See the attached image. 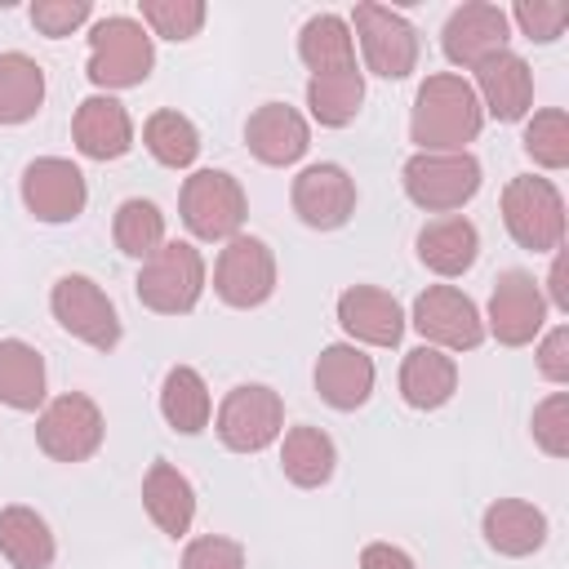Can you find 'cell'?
Here are the masks:
<instances>
[{
  "label": "cell",
  "instance_id": "cell-10",
  "mask_svg": "<svg viewBox=\"0 0 569 569\" xmlns=\"http://www.w3.org/2000/svg\"><path fill=\"white\" fill-rule=\"evenodd\" d=\"M356 36H360V53L365 67L382 80H405L418 67V31L409 27L405 13L387 9V4H356Z\"/></svg>",
  "mask_w": 569,
  "mask_h": 569
},
{
  "label": "cell",
  "instance_id": "cell-38",
  "mask_svg": "<svg viewBox=\"0 0 569 569\" xmlns=\"http://www.w3.org/2000/svg\"><path fill=\"white\" fill-rule=\"evenodd\" d=\"M511 18H516V27H520L529 40H538V44L560 40L565 27H569V9H565V4H551V0H520V4L511 9Z\"/></svg>",
  "mask_w": 569,
  "mask_h": 569
},
{
  "label": "cell",
  "instance_id": "cell-6",
  "mask_svg": "<svg viewBox=\"0 0 569 569\" xmlns=\"http://www.w3.org/2000/svg\"><path fill=\"white\" fill-rule=\"evenodd\" d=\"M178 209H182V222L196 240H231V236H240V222H244L249 204H244V187H240L236 173L196 169L182 182Z\"/></svg>",
  "mask_w": 569,
  "mask_h": 569
},
{
  "label": "cell",
  "instance_id": "cell-16",
  "mask_svg": "<svg viewBox=\"0 0 569 569\" xmlns=\"http://www.w3.org/2000/svg\"><path fill=\"white\" fill-rule=\"evenodd\" d=\"M293 213L311 227V231H338L351 213H356V182L342 164H307L293 178Z\"/></svg>",
  "mask_w": 569,
  "mask_h": 569
},
{
  "label": "cell",
  "instance_id": "cell-34",
  "mask_svg": "<svg viewBox=\"0 0 569 569\" xmlns=\"http://www.w3.org/2000/svg\"><path fill=\"white\" fill-rule=\"evenodd\" d=\"M142 142L151 151V160H160L164 169H187L196 156H200V133L196 124L182 116V111H156L147 124H142Z\"/></svg>",
  "mask_w": 569,
  "mask_h": 569
},
{
  "label": "cell",
  "instance_id": "cell-37",
  "mask_svg": "<svg viewBox=\"0 0 569 569\" xmlns=\"http://www.w3.org/2000/svg\"><path fill=\"white\" fill-rule=\"evenodd\" d=\"M533 440L551 458H569V396L556 391L533 409Z\"/></svg>",
  "mask_w": 569,
  "mask_h": 569
},
{
  "label": "cell",
  "instance_id": "cell-32",
  "mask_svg": "<svg viewBox=\"0 0 569 569\" xmlns=\"http://www.w3.org/2000/svg\"><path fill=\"white\" fill-rule=\"evenodd\" d=\"M365 102V76L351 67V71H333V76H311L307 80V107L311 116L325 124V129H342L356 120Z\"/></svg>",
  "mask_w": 569,
  "mask_h": 569
},
{
  "label": "cell",
  "instance_id": "cell-28",
  "mask_svg": "<svg viewBox=\"0 0 569 569\" xmlns=\"http://www.w3.org/2000/svg\"><path fill=\"white\" fill-rule=\"evenodd\" d=\"M298 58L311 67V76H333L356 67V40L351 27L338 13H316L298 31Z\"/></svg>",
  "mask_w": 569,
  "mask_h": 569
},
{
  "label": "cell",
  "instance_id": "cell-41",
  "mask_svg": "<svg viewBox=\"0 0 569 569\" xmlns=\"http://www.w3.org/2000/svg\"><path fill=\"white\" fill-rule=\"evenodd\" d=\"M538 373L547 382H569V325H556L538 347Z\"/></svg>",
  "mask_w": 569,
  "mask_h": 569
},
{
  "label": "cell",
  "instance_id": "cell-12",
  "mask_svg": "<svg viewBox=\"0 0 569 569\" xmlns=\"http://www.w3.org/2000/svg\"><path fill=\"white\" fill-rule=\"evenodd\" d=\"M413 329L431 347H449V351H471L485 342V320L476 302L453 284H431L413 298Z\"/></svg>",
  "mask_w": 569,
  "mask_h": 569
},
{
  "label": "cell",
  "instance_id": "cell-22",
  "mask_svg": "<svg viewBox=\"0 0 569 569\" xmlns=\"http://www.w3.org/2000/svg\"><path fill=\"white\" fill-rule=\"evenodd\" d=\"M476 253H480V231H476V222L462 218V213L431 218V222L418 231V258H422V267L436 271V276H445V280L471 271Z\"/></svg>",
  "mask_w": 569,
  "mask_h": 569
},
{
  "label": "cell",
  "instance_id": "cell-8",
  "mask_svg": "<svg viewBox=\"0 0 569 569\" xmlns=\"http://www.w3.org/2000/svg\"><path fill=\"white\" fill-rule=\"evenodd\" d=\"M102 409L84 396V391H67L58 400L44 405V413L36 418V445L53 458V462H84L98 453L102 445Z\"/></svg>",
  "mask_w": 569,
  "mask_h": 569
},
{
  "label": "cell",
  "instance_id": "cell-39",
  "mask_svg": "<svg viewBox=\"0 0 569 569\" xmlns=\"http://www.w3.org/2000/svg\"><path fill=\"white\" fill-rule=\"evenodd\" d=\"M89 13H93L89 0H36V4H31V27H36L40 36L58 40V36H71L76 27H84Z\"/></svg>",
  "mask_w": 569,
  "mask_h": 569
},
{
  "label": "cell",
  "instance_id": "cell-11",
  "mask_svg": "<svg viewBox=\"0 0 569 569\" xmlns=\"http://www.w3.org/2000/svg\"><path fill=\"white\" fill-rule=\"evenodd\" d=\"M49 307H53V320L71 338L89 342L93 351H111L120 342V316L89 276H62L49 293Z\"/></svg>",
  "mask_w": 569,
  "mask_h": 569
},
{
  "label": "cell",
  "instance_id": "cell-2",
  "mask_svg": "<svg viewBox=\"0 0 569 569\" xmlns=\"http://www.w3.org/2000/svg\"><path fill=\"white\" fill-rule=\"evenodd\" d=\"M156 67V44L142 31V22L111 13L102 22H93L89 31V80L98 89H133L151 76Z\"/></svg>",
  "mask_w": 569,
  "mask_h": 569
},
{
  "label": "cell",
  "instance_id": "cell-1",
  "mask_svg": "<svg viewBox=\"0 0 569 569\" xmlns=\"http://www.w3.org/2000/svg\"><path fill=\"white\" fill-rule=\"evenodd\" d=\"M480 124H485L480 98L462 76L436 71L418 84L413 116H409V138L422 151H462L480 133Z\"/></svg>",
  "mask_w": 569,
  "mask_h": 569
},
{
  "label": "cell",
  "instance_id": "cell-24",
  "mask_svg": "<svg viewBox=\"0 0 569 569\" xmlns=\"http://www.w3.org/2000/svg\"><path fill=\"white\" fill-rule=\"evenodd\" d=\"M485 542L498 556H533L547 542V516L525 498H498L485 511Z\"/></svg>",
  "mask_w": 569,
  "mask_h": 569
},
{
  "label": "cell",
  "instance_id": "cell-18",
  "mask_svg": "<svg viewBox=\"0 0 569 569\" xmlns=\"http://www.w3.org/2000/svg\"><path fill=\"white\" fill-rule=\"evenodd\" d=\"M476 71V98H480V111H489L493 120H520L533 102V71L520 53L502 49L493 58H485Z\"/></svg>",
  "mask_w": 569,
  "mask_h": 569
},
{
  "label": "cell",
  "instance_id": "cell-23",
  "mask_svg": "<svg viewBox=\"0 0 569 569\" xmlns=\"http://www.w3.org/2000/svg\"><path fill=\"white\" fill-rule=\"evenodd\" d=\"M142 507H147V516L156 520L160 533L182 538L191 529V520H196V489L173 462L156 458L147 467V476H142Z\"/></svg>",
  "mask_w": 569,
  "mask_h": 569
},
{
  "label": "cell",
  "instance_id": "cell-30",
  "mask_svg": "<svg viewBox=\"0 0 569 569\" xmlns=\"http://www.w3.org/2000/svg\"><path fill=\"white\" fill-rule=\"evenodd\" d=\"M280 467L298 489H320L338 467V449L320 427L302 422V427H289V436L280 445Z\"/></svg>",
  "mask_w": 569,
  "mask_h": 569
},
{
  "label": "cell",
  "instance_id": "cell-42",
  "mask_svg": "<svg viewBox=\"0 0 569 569\" xmlns=\"http://www.w3.org/2000/svg\"><path fill=\"white\" fill-rule=\"evenodd\" d=\"M360 569H418V565H413L409 551H400L391 542H369L360 551Z\"/></svg>",
  "mask_w": 569,
  "mask_h": 569
},
{
  "label": "cell",
  "instance_id": "cell-13",
  "mask_svg": "<svg viewBox=\"0 0 569 569\" xmlns=\"http://www.w3.org/2000/svg\"><path fill=\"white\" fill-rule=\"evenodd\" d=\"M89 187L84 173L62 160V156H40L22 169V204L40 218V222H71L84 213Z\"/></svg>",
  "mask_w": 569,
  "mask_h": 569
},
{
  "label": "cell",
  "instance_id": "cell-40",
  "mask_svg": "<svg viewBox=\"0 0 569 569\" xmlns=\"http://www.w3.org/2000/svg\"><path fill=\"white\" fill-rule=\"evenodd\" d=\"M182 569H244V547L222 533L191 538L182 551Z\"/></svg>",
  "mask_w": 569,
  "mask_h": 569
},
{
  "label": "cell",
  "instance_id": "cell-26",
  "mask_svg": "<svg viewBox=\"0 0 569 569\" xmlns=\"http://www.w3.org/2000/svg\"><path fill=\"white\" fill-rule=\"evenodd\" d=\"M0 551L13 569H49L58 547H53V533L44 525L40 511L13 502L0 511Z\"/></svg>",
  "mask_w": 569,
  "mask_h": 569
},
{
  "label": "cell",
  "instance_id": "cell-36",
  "mask_svg": "<svg viewBox=\"0 0 569 569\" xmlns=\"http://www.w3.org/2000/svg\"><path fill=\"white\" fill-rule=\"evenodd\" d=\"M142 22L164 40H191L204 27V0H142Z\"/></svg>",
  "mask_w": 569,
  "mask_h": 569
},
{
  "label": "cell",
  "instance_id": "cell-33",
  "mask_svg": "<svg viewBox=\"0 0 569 569\" xmlns=\"http://www.w3.org/2000/svg\"><path fill=\"white\" fill-rule=\"evenodd\" d=\"M111 236H116V249H120V253L147 262V258L164 244V213H160V204H156V200H142V196L124 200V204L116 209Z\"/></svg>",
  "mask_w": 569,
  "mask_h": 569
},
{
  "label": "cell",
  "instance_id": "cell-21",
  "mask_svg": "<svg viewBox=\"0 0 569 569\" xmlns=\"http://www.w3.org/2000/svg\"><path fill=\"white\" fill-rule=\"evenodd\" d=\"M316 391L329 409H360L373 396V360L351 342L325 347L316 360Z\"/></svg>",
  "mask_w": 569,
  "mask_h": 569
},
{
  "label": "cell",
  "instance_id": "cell-3",
  "mask_svg": "<svg viewBox=\"0 0 569 569\" xmlns=\"http://www.w3.org/2000/svg\"><path fill=\"white\" fill-rule=\"evenodd\" d=\"M138 302L156 316H187L204 289V258L187 240H164L133 280Z\"/></svg>",
  "mask_w": 569,
  "mask_h": 569
},
{
  "label": "cell",
  "instance_id": "cell-17",
  "mask_svg": "<svg viewBox=\"0 0 569 569\" xmlns=\"http://www.w3.org/2000/svg\"><path fill=\"white\" fill-rule=\"evenodd\" d=\"M338 325L369 347H396L405 338V311L400 302L378 284H351L338 293Z\"/></svg>",
  "mask_w": 569,
  "mask_h": 569
},
{
  "label": "cell",
  "instance_id": "cell-35",
  "mask_svg": "<svg viewBox=\"0 0 569 569\" xmlns=\"http://www.w3.org/2000/svg\"><path fill=\"white\" fill-rule=\"evenodd\" d=\"M525 156L542 169H565L569 164V116L560 107L533 111L525 124Z\"/></svg>",
  "mask_w": 569,
  "mask_h": 569
},
{
  "label": "cell",
  "instance_id": "cell-31",
  "mask_svg": "<svg viewBox=\"0 0 569 569\" xmlns=\"http://www.w3.org/2000/svg\"><path fill=\"white\" fill-rule=\"evenodd\" d=\"M44 102V71L27 53H0V124H27Z\"/></svg>",
  "mask_w": 569,
  "mask_h": 569
},
{
  "label": "cell",
  "instance_id": "cell-4",
  "mask_svg": "<svg viewBox=\"0 0 569 569\" xmlns=\"http://www.w3.org/2000/svg\"><path fill=\"white\" fill-rule=\"evenodd\" d=\"M405 196L427 213H453L480 191V160L471 151H418L405 160Z\"/></svg>",
  "mask_w": 569,
  "mask_h": 569
},
{
  "label": "cell",
  "instance_id": "cell-27",
  "mask_svg": "<svg viewBox=\"0 0 569 569\" xmlns=\"http://www.w3.org/2000/svg\"><path fill=\"white\" fill-rule=\"evenodd\" d=\"M0 405L18 413L44 405V360L22 338H0Z\"/></svg>",
  "mask_w": 569,
  "mask_h": 569
},
{
  "label": "cell",
  "instance_id": "cell-25",
  "mask_svg": "<svg viewBox=\"0 0 569 569\" xmlns=\"http://www.w3.org/2000/svg\"><path fill=\"white\" fill-rule=\"evenodd\" d=\"M458 391V365L440 347H413L400 365V396L413 409H440Z\"/></svg>",
  "mask_w": 569,
  "mask_h": 569
},
{
  "label": "cell",
  "instance_id": "cell-9",
  "mask_svg": "<svg viewBox=\"0 0 569 569\" xmlns=\"http://www.w3.org/2000/svg\"><path fill=\"white\" fill-rule=\"evenodd\" d=\"M213 293L227 307H262L276 293V253L262 236H231L213 267Z\"/></svg>",
  "mask_w": 569,
  "mask_h": 569
},
{
  "label": "cell",
  "instance_id": "cell-29",
  "mask_svg": "<svg viewBox=\"0 0 569 569\" xmlns=\"http://www.w3.org/2000/svg\"><path fill=\"white\" fill-rule=\"evenodd\" d=\"M160 413L173 431L182 436H196L209 427V413H213V400H209V387L204 378L191 369V365H173L164 373V387H160Z\"/></svg>",
  "mask_w": 569,
  "mask_h": 569
},
{
  "label": "cell",
  "instance_id": "cell-43",
  "mask_svg": "<svg viewBox=\"0 0 569 569\" xmlns=\"http://www.w3.org/2000/svg\"><path fill=\"white\" fill-rule=\"evenodd\" d=\"M569 271H565V258H556L551 262V276H547V284H551V302L560 307V311H569Z\"/></svg>",
  "mask_w": 569,
  "mask_h": 569
},
{
  "label": "cell",
  "instance_id": "cell-19",
  "mask_svg": "<svg viewBox=\"0 0 569 569\" xmlns=\"http://www.w3.org/2000/svg\"><path fill=\"white\" fill-rule=\"evenodd\" d=\"M71 138H76V151L89 160H120L133 147V120L124 102H116L111 93H93L76 107Z\"/></svg>",
  "mask_w": 569,
  "mask_h": 569
},
{
  "label": "cell",
  "instance_id": "cell-7",
  "mask_svg": "<svg viewBox=\"0 0 569 569\" xmlns=\"http://www.w3.org/2000/svg\"><path fill=\"white\" fill-rule=\"evenodd\" d=\"M218 440L231 453H258L267 449L284 427V400L267 382H240L218 405Z\"/></svg>",
  "mask_w": 569,
  "mask_h": 569
},
{
  "label": "cell",
  "instance_id": "cell-20",
  "mask_svg": "<svg viewBox=\"0 0 569 569\" xmlns=\"http://www.w3.org/2000/svg\"><path fill=\"white\" fill-rule=\"evenodd\" d=\"M244 142H249V151H253L262 164L284 169V164H293V160L307 156L311 129H307V120H302L289 102H262V107L249 116V124H244Z\"/></svg>",
  "mask_w": 569,
  "mask_h": 569
},
{
  "label": "cell",
  "instance_id": "cell-14",
  "mask_svg": "<svg viewBox=\"0 0 569 569\" xmlns=\"http://www.w3.org/2000/svg\"><path fill=\"white\" fill-rule=\"evenodd\" d=\"M542 320H547V298H542L538 280L520 267L502 271L489 293V333L502 347H525V342H533Z\"/></svg>",
  "mask_w": 569,
  "mask_h": 569
},
{
  "label": "cell",
  "instance_id": "cell-5",
  "mask_svg": "<svg viewBox=\"0 0 569 569\" xmlns=\"http://www.w3.org/2000/svg\"><path fill=\"white\" fill-rule=\"evenodd\" d=\"M502 222L529 253H551L565 240V200L551 178L520 173L502 187Z\"/></svg>",
  "mask_w": 569,
  "mask_h": 569
},
{
  "label": "cell",
  "instance_id": "cell-15",
  "mask_svg": "<svg viewBox=\"0 0 569 569\" xmlns=\"http://www.w3.org/2000/svg\"><path fill=\"white\" fill-rule=\"evenodd\" d=\"M507 36H511V22L498 4L489 0H467L449 13L445 31H440V49L453 67H480L485 58L502 53L507 49Z\"/></svg>",
  "mask_w": 569,
  "mask_h": 569
}]
</instances>
